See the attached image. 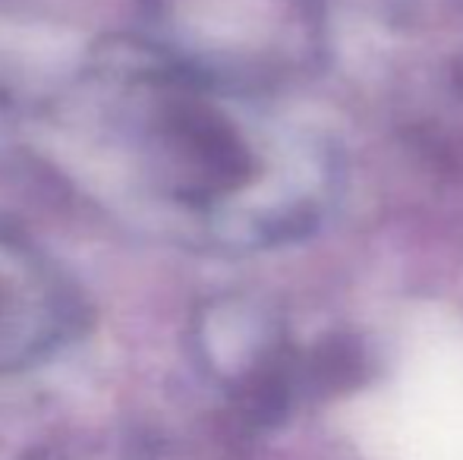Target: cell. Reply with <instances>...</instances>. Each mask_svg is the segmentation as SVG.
Instances as JSON below:
<instances>
[{
  "mask_svg": "<svg viewBox=\"0 0 463 460\" xmlns=\"http://www.w3.org/2000/svg\"><path fill=\"white\" fill-rule=\"evenodd\" d=\"M6 287H10V275H4V271H0V306H4V294H6Z\"/></svg>",
  "mask_w": 463,
  "mask_h": 460,
  "instance_id": "6da1fadb",
  "label": "cell"
}]
</instances>
